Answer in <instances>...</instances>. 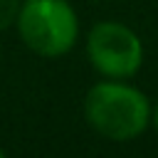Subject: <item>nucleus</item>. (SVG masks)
Returning <instances> with one entry per match:
<instances>
[{"instance_id":"obj_1","label":"nucleus","mask_w":158,"mask_h":158,"mask_svg":"<svg viewBox=\"0 0 158 158\" xmlns=\"http://www.w3.org/2000/svg\"><path fill=\"white\" fill-rule=\"evenodd\" d=\"M151 99L123 79L96 81L84 96V118L104 138L126 143L151 126Z\"/></svg>"},{"instance_id":"obj_2","label":"nucleus","mask_w":158,"mask_h":158,"mask_svg":"<svg viewBox=\"0 0 158 158\" xmlns=\"http://www.w3.org/2000/svg\"><path fill=\"white\" fill-rule=\"evenodd\" d=\"M15 25L25 47L44 59L67 54L79 40V20L67 0H25Z\"/></svg>"},{"instance_id":"obj_3","label":"nucleus","mask_w":158,"mask_h":158,"mask_svg":"<svg viewBox=\"0 0 158 158\" xmlns=\"http://www.w3.org/2000/svg\"><path fill=\"white\" fill-rule=\"evenodd\" d=\"M86 57L106 79H131L143 64V42L123 22L104 20L89 30Z\"/></svg>"},{"instance_id":"obj_4","label":"nucleus","mask_w":158,"mask_h":158,"mask_svg":"<svg viewBox=\"0 0 158 158\" xmlns=\"http://www.w3.org/2000/svg\"><path fill=\"white\" fill-rule=\"evenodd\" d=\"M22 0H0V30H7L10 25L17 22Z\"/></svg>"},{"instance_id":"obj_5","label":"nucleus","mask_w":158,"mask_h":158,"mask_svg":"<svg viewBox=\"0 0 158 158\" xmlns=\"http://www.w3.org/2000/svg\"><path fill=\"white\" fill-rule=\"evenodd\" d=\"M151 126L158 131V101L153 104V111H151Z\"/></svg>"},{"instance_id":"obj_6","label":"nucleus","mask_w":158,"mask_h":158,"mask_svg":"<svg viewBox=\"0 0 158 158\" xmlns=\"http://www.w3.org/2000/svg\"><path fill=\"white\" fill-rule=\"evenodd\" d=\"M0 158H5V153H2V148H0Z\"/></svg>"}]
</instances>
